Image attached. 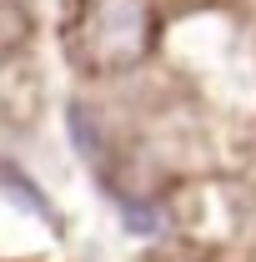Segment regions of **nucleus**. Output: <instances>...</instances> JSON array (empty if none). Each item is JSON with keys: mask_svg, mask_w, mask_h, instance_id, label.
Listing matches in <instances>:
<instances>
[{"mask_svg": "<svg viewBox=\"0 0 256 262\" xmlns=\"http://www.w3.org/2000/svg\"><path fill=\"white\" fill-rule=\"evenodd\" d=\"M156 40V20L146 0H91L81 20V56L96 71L136 66Z\"/></svg>", "mask_w": 256, "mask_h": 262, "instance_id": "1", "label": "nucleus"}]
</instances>
